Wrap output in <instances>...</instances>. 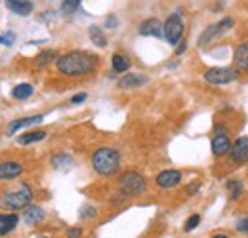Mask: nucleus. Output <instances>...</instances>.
<instances>
[{
	"label": "nucleus",
	"mask_w": 248,
	"mask_h": 238,
	"mask_svg": "<svg viewBox=\"0 0 248 238\" xmlns=\"http://www.w3.org/2000/svg\"><path fill=\"white\" fill-rule=\"evenodd\" d=\"M111 65H113L115 73H126L130 69V60L126 56H123V54H115L113 60H111Z\"/></svg>",
	"instance_id": "5701e85b"
},
{
	"label": "nucleus",
	"mask_w": 248,
	"mask_h": 238,
	"mask_svg": "<svg viewBox=\"0 0 248 238\" xmlns=\"http://www.w3.org/2000/svg\"><path fill=\"white\" fill-rule=\"evenodd\" d=\"M235 25V21L231 19V17H225V19H221L219 23H214V25H210V27H206V30L201 34V38H199V46L201 48H204L208 42H212L216 36H219L221 32H225L227 29H231Z\"/></svg>",
	"instance_id": "0eeeda50"
},
{
	"label": "nucleus",
	"mask_w": 248,
	"mask_h": 238,
	"mask_svg": "<svg viewBox=\"0 0 248 238\" xmlns=\"http://www.w3.org/2000/svg\"><path fill=\"white\" fill-rule=\"evenodd\" d=\"M233 61H235V69H237V71L248 73V42H241V44L235 48Z\"/></svg>",
	"instance_id": "4468645a"
},
{
	"label": "nucleus",
	"mask_w": 248,
	"mask_h": 238,
	"mask_svg": "<svg viewBox=\"0 0 248 238\" xmlns=\"http://www.w3.org/2000/svg\"><path fill=\"white\" fill-rule=\"evenodd\" d=\"M32 93H34V88H32L31 84H19V86H16V88L12 89V97L14 99H19V101H23V99H29Z\"/></svg>",
	"instance_id": "412c9836"
},
{
	"label": "nucleus",
	"mask_w": 248,
	"mask_h": 238,
	"mask_svg": "<svg viewBox=\"0 0 248 238\" xmlns=\"http://www.w3.org/2000/svg\"><path fill=\"white\" fill-rule=\"evenodd\" d=\"M231 139H229V134L225 128H216V134L212 137V152L214 156H225L229 154L231 150Z\"/></svg>",
	"instance_id": "6e6552de"
},
{
	"label": "nucleus",
	"mask_w": 248,
	"mask_h": 238,
	"mask_svg": "<svg viewBox=\"0 0 248 238\" xmlns=\"http://www.w3.org/2000/svg\"><path fill=\"white\" fill-rule=\"evenodd\" d=\"M99 65V58L93 56L90 52H82V50H75L69 52L65 56H60L56 61L58 71L63 76H84L90 74L97 69Z\"/></svg>",
	"instance_id": "f257e3e1"
},
{
	"label": "nucleus",
	"mask_w": 248,
	"mask_h": 238,
	"mask_svg": "<svg viewBox=\"0 0 248 238\" xmlns=\"http://www.w3.org/2000/svg\"><path fill=\"white\" fill-rule=\"evenodd\" d=\"M155 183L158 189H174L176 185L182 183V172H178V170H164V172H160L156 176Z\"/></svg>",
	"instance_id": "9d476101"
},
{
	"label": "nucleus",
	"mask_w": 248,
	"mask_h": 238,
	"mask_svg": "<svg viewBox=\"0 0 248 238\" xmlns=\"http://www.w3.org/2000/svg\"><path fill=\"white\" fill-rule=\"evenodd\" d=\"M42 139H46V132L44 130H34V132L21 134L16 141H17V145H32V143H38Z\"/></svg>",
	"instance_id": "6ab92c4d"
},
{
	"label": "nucleus",
	"mask_w": 248,
	"mask_h": 238,
	"mask_svg": "<svg viewBox=\"0 0 248 238\" xmlns=\"http://www.w3.org/2000/svg\"><path fill=\"white\" fill-rule=\"evenodd\" d=\"M71 164H73V158L67 156V154H56L52 158V166L54 168H69Z\"/></svg>",
	"instance_id": "393cba45"
},
{
	"label": "nucleus",
	"mask_w": 248,
	"mask_h": 238,
	"mask_svg": "<svg viewBox=\"0 0 248 238\" xmlns=\"http://www.w3.org/2000/svg\"><path fill=\"white\" fill-rule=\"evenodd\" d=\"M6 8L10 12H14L16 15H21V17H27L32 14V2L31 0H4Z\"/></svg>",
	"instance_id": "ddd939ff"
},
{
	"label": "nucleus",
	"mask_w": 248,
	"mask_h": 238,
	"mask_svg": "<svg viewBox=\"0 0 248 238\" xmlns=\"http://www.w3.org/2000/svg\"><path fill=\"white\" fill-rule=\"evenodd\" d=\"M58 52H54V50H44V52H40L36 58H34V65L36 67H46V65H50L52 61H58Z\"/></svg>",
	"instance_id": "aec40b11"
},
{
	"label": "nucleus",
	"mask_w": 248,
	"mask_h": 238,
	"mask_svg": "<svg viewBox=\"0 0 248 238\" xmlns=\"http://www.w3.org/2000/svg\"><path fill=\"white\" fill-rule=\"evenodd\" d=\"M239 78V71L237 69H229V67H212L204 73V80L216 86H225L231 84Z\"/></svg>",
	"instance_id": "39448f33"
},
{
	"label": "nucleus",
	"mask_w": 248,
	"mask_h": 238,
	"mask_svg": "<svg viewBox=\"0 0 248 238\" xmlns=\"http://www.w3.org/2000/svg\"><path fill=\"white\" fill-rule=\"evenodd\" d=\"M88 32H90V40L93 42V46H97V48H105V46H107V38H105V34H103L101 27L92 25Z\"/></svg>",
	"instance_id": "4be33fe9"
},
{
	"label": "nucleus",
	"mask_w": 248,
	"mask_h": 238,
	"mask_svg": "<svg viewBox=\"0 0 248 238\" xmlns=\"http://www.w3.org/2000/svg\"><path fill=\"white\" fill-rule=\"evenodd\" d=\"M237 231L248 235V217H241V219L237 221Z\"/></svg>",
	"instance_id": "c756f323"
},
{
	"label": "nucleus",
	"mask_w": 248,
	"mask_h": 238,
	"mask_svg": "<svg viewBox=\"0 0 248 238\" xmlns=\"http://www.w3.org/2000/svg\"><path fill=\"white\" fill-rule=\"evenodd\" d=\"M117 25H119L117 17H115V15H109L107 21H105V27H107V29H113V27H117Z\"/></svg>",
	"instance_id": "2f4dec72"
},
{
	"label": "nucleus",
	"mask_w": 248,
	"mask_h": 238,
	"mask_svg": "<svg viewBox=\"0 0 248 238\" xmlns=\"http://www.w3.org/2000/svg\"><path fill=\"white\" fill-rule=\"evenodd\" d=\"M119 187L124 196H138L147 189V181L138 172H126L119 179Z\"/></svg>",
	"instance_id": "20e7f679"
},
{
	"label": "nucleus",
	"mask_w": 248,
	"mask_h": 238,
	"mask_svg": "<svg viewBox=\"0 0 248 238\" xmlns=\"http://www.w3.org/2000/svg\"><path fill=\"white\" fill-rule=\"evenodd\" d=\"M199 189H201V183H199V181H193V183L187 187V193H189V194H195V193H199Z\"/></svg>",
	"instance_id": "473e14b6"
},
{
	"label": "nucleus",
	"mask_w": 248,
	"mask_h": 238,
	"mask_svg": "<svg viewBox=\"0 0 248 238\" xmlns=\"http://www.w3.org/2000/svg\"><path fill=\"white\" fill-rule=\"evenodd\" d=\"M149 82V78L145 74H124L119 80V88L123 89H134V88H141Z\"/></svg>",
	"instance_id": "2eb2a0df"
},
{
	"label": "nucleus",
	"mask_w": 248,
	"mask_h": 238,
	"mask_svg": "<svg viewBox=\"0 0 248 238\" xmlns=\"http://www.w3.org/2000/svg\"><path fill=\"white\" fill-rule=\"evenodd\" d=\"M184 30H186V25H184V21H182V17H180L178 14L168 15V19L162 23V32H164V38H166V40H168L172 46H176V44L182 40Z\"/></svg>",
	"instance_id": "423d86ee"
},
{
	"label": "nucleus",
	"mask_w": 248,
	"mask_h": 238,
	"mask_svg": "<svg viewBox=\"0 0 248 238\" xmlns=\"http://www.w3.org/2000/svg\"><path fill=\"white\" fill-rule=\"evenodd\" d=\"M119 166H121V154L119 150L111 149V147H99L92 154V168L95 170V174L103 178L117 174Z\"/></svg>",
	"instance_id": "f03ea898"
},
{
	"label": "nucleus",
	"mask_w": 248,
	"mask_h": 238,
	"mask_svg": "<svg viewBox=\"0 0 248 238\" xmlns=\"http://www.w3.org/2000/svg\"><path fill=\"white\" fill-rule=\"evenodd\" d=\"M80 237H82V229H78V227H71L67 231V238H80Z\"/></svg>",
	"instance_id": "7c9ffc66"
},
{
	"label": "nucleus",
	"mask_w": 248,
	"mask_h": 238,
	"mask_svg": "<svg viewBox=\"0 0 248 238\" xmlns=\"http://www.w3.org/2000/svg\"><path fill=\"white\" fill-rule=\"evenodd\" d=\"M199 223H201V215H199V213H195V215H191V217H189V219L186 221L184 229H186L187 233H189V231H193V229H195Z\"/></svg>",
	"instance_id": "bb28decb"
},
{
	"label": "nucleus",
	"mask_w": 248,
	"mask_h": 238,
	"mask_svg": "<svg viewBox=\"0 0 248 238\" xmlns=\"http://www.w3.org/2000/svg\"><path fill=\"white\" fill-rule=\"evenodd\" d=\"M19 223V217L16 213H0V235L12 233Z\"/></svg>",
	"instance_id": "a211bd4d"
},
{
	"label": "nucleus",
	"mask_w": 248,
	"mask_h": 238,
	"mask_svg": "<svg viewBox=\"0 0 248 238\" xmlns=\"http://www.w3.org/2000/svg\"><path fill=\"white\" fill-rule=\"evenodd\" d=\"M82 101H86V93H78V95H73V97H71V103H73V105L82 103Z\"/></svg>",
	"instance_id": "72a5a7b5"
},
{
	"label": "nucleus",
	"mask_w": 248,
	"mask_h": 238,
	"mask_svg": "<svg viewBox=\"0 0 248 238\" xmlns=\"http://www.w3.org/2000/svg\"><path fill=\"white\" fill-rule=\"evenodd\" d=\"M212 238H229V237H225V235H216V237H212Z\"/></svg>",
	"instance_id": "c9c22d12"
},
{
	"label": "nucleus",
	"mask_w": 248,
	"mask_h": 238,
	"mask_svg": "<svg viewBox=\"0 0 248 238\" xmlns=\"http://www.w3.org/2000/svg\"><path fill=\"white\" fill-rule=\"evenodd\" d=\"M80 2H82V0H63V2H62V12L65 14V15H73V14L78 10Z\"/></svg>",
	"instance_id": "b1692460"
},
{
	"label": "nucleus",
	"mask_w": 248,
	"mask_h": 238,
	"mask_svg": "<svg viewBox=\"0 0 248 238\" xmlns=\"http://www.w3.org/2000/svg\"><path fill=\"white\" fill-rule=\"evenodd\" d=\"M44 117H25V119H17L14 120V122H10V126L6 128V135H16L21 128H27V126H32V124H38V122H42Z\"/></svg>",
	"instance_id": "dca6fc26"
},
{
	"label": "nucleus",
	"mask_w": 248,
	"mask_h": 238,
	"mask_svg": "<svg viewBox=\"0 0 248 238\" xmlns=\"http://www.w3.org/2000/svg\"><path fill=\"white\" fill-rule=\"evenodd\" d=\"M140 34L141 36H155V38H162L164 32H162V23L156 19V17H149L145 19L141 25H140Z\"/></svg>",
	"instance_id": "f8f14e48"
},
{
	"label": "nucleus",
	"mask_w": 248,
	"mask_h": 238,
	"mask_svg": "<svg viewBox=\"0 0 248 238\" xmlns=\"http://www.w3.org/2000/svg\"><path fill=\"white\" fill-rule=\"evenodd\" d=\"M32 200V189L29 187V183H21L17 189L14 191H6L0 194V206L12 211L17 209H25L27 206H31Z\"/></svg>",
	"instance_id": "7ed1b4c3"
},
{
	"label": "nucleus",
	"mask_w": 248,
	"mask_h": 238,
	"mask_svg": "<svg viewBox=\"0 0 248 238\" xmlns=\"http://www.w3.org/2000/svg\"><path fill=\"white\" fill-rule=\"evenodd\" d=\"M227 189H229L233 200H239L241 198V194H243V183L241 181H229L227 183Z\"/></svg>",
	"instance_id": "a878e982"
},
{
	"label": "nucleus",
	"mask_w": 248,
	"mask_h": 238,
	"mask_svg": "<svg viewBox=\"0 0 248 238\" xmlns=\"http://www.w3.org/2000/svg\"><path fill=\"white\" fill-rule=\"evenodd\" d=\"M44 217H46V211L40 206H27L25 213H23V219L27 225H36V223L44 221Z\"/></svg>",
	"instance_id": "f3484780"
},
{
	"label": "nucleus",
	"mask_w": 248,
	"mask_h": 238,
	"mask_svg": "<svg viewBox=\"0 0 248 238\" xmlns=\"http://www.w3.org/2000/svg\"><path fill=\"white\" fill-rule=\"evenodd\" d=\"M14 42H16V34H14V32H6V34H2V36H0V44L14 46Z\"/></svg>",
	"instance_id": "cd10ccee"
},
{
	"label": "nucleus",
	"mask_w": 248,
	"mask_h": 238,
	"mask_svg": "<svg viewBox=\"0 0 248 238\" xmlns=\"http://www.w3.org/2000/svg\"><path fill=\"white\" fill-rule=\"evenodd\" d=\"M229 158L233 164H247L248 162V135L239 137L229 150Z\"/></svg>",
	"instance_id": "1a4fd4ad"
},
{
	"label": "nucleus",
	"mask_w": 248,
	"mask_h": 238,
	"mask_svg": "<svg viewBox=\"0 0 248 238\" xmlns=\"http://www.w3.org/2000/svg\"><path fill=\"white\" fill-rule=\"evenodd\" d=\"M186 42H182V44H180V48H178V50H176V54H178V56H180V54H184V52H186Z\"/></svg>",
	"instance_id": "f704fd0d"
},
{
	"label": "nucleus",
	"mask_w": 248,
	"mask_h": 238,
	"mask_svg": "<svg viewBox=\"0 0 248 238\" xmlns=\"http://www.w3.org/2000/svg\"><path fill=\"white\" fill-rule=\"evenodd\" d=\"M80 217H82V219H92V217H95V208L84 206V208L80 209Z\"/></svg>",
	"instance_id": "c85d7f7f"
},
{
	"label": "nucleus",
	"mask_w": 248,
	"mask_h": 238,
	"mask_svg": "<svg viewBox=\"0 0 248 238\" xmlns=\"http://www.w3.org/2000/svg\"><path fill=\"white\" fill-rule=\"evenodd\" d=\"M25 172L23 164L16 162V160H6L0 162V179L2 181H10V179H17L21 174Z\"/></svg>",
	"instance_id": "9b49d317"
}]
</instances>
